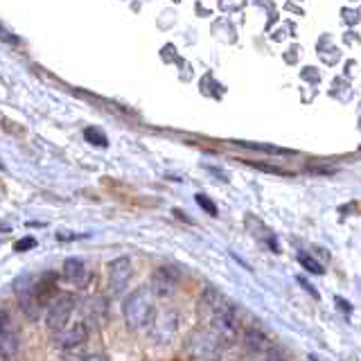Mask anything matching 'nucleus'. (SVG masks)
Listing matches in <instances>:
<instances>
[{
  "label": "nucleus",
  "mask_w": 361,
  "mask_h": 361,
  "mask_svg": "<svg viewBox=\"0 0 361 361\" xmlns=\"http://www.w3.org/2000/svg\"><path fill=\"white\" fill-rule=\"evenodd\" d=\"M262 361H285V357H282L280 353H276V350H271V353H267L262 357Z\"/></svg>",
  "instance_id": "5701e85b"
},
{
  "label": "nucleus",
  "mask_w": 361,
  "mask_h": 361,
  "mask_svg": "<svg viewBox=\"0 0 361 361\" xmlns=\"http://www.w3.org/2000/svg\"><path fill=\"white\" fill-rule=\"evenodd\" d=\"M237 145L248 147V149L264 152V154H280V156H287V154H291L289 149H280V147H274V145H255V142H237Z\"/></svg>",
  "instance_id": "f3484780"
},
{
  "label": "nucleus",
  "mask_w": 361,
  "mask_h": 361,
  "mask_svg": "<svg viewBox=\"0 0 361 361\" xmlns=\"http://www.w3.org/2000/svg\"><path fill=\"white\" fill-rule=\"evenodd\" d=\"M197 199V206L201 208V210H206L208 214H210V217H217V206H214V201L210 199V197H206V195H201V192H199V195L195 197Z\"/></svg>",
  "instance_id": "a211bd4d"
},
{
  "label": "nucleus",
  "mask_w": 361,
  "mask_h": 361,
  "mask_svg": "<svg viewBox=\"0 0 361 361\" xmlns=\"http://www.w3.org/2000/svg\"><path fill=\"white\" fill-rule=\"evenodd\" d=\"M178 285H180V271L176 267H158L152 274L149 291H152V296L169 298L176 293Z\"/></svg>",
  "instance_id": "0eeeda50"
},
{
  "label": "nucleus",
  "mask_w": 361,
  "mask_h": 361,
  "mask_svg": "<svg viewBox=\"0 0 361 361\" xmlns=\"http://www.w3.org/2000/svg\"><path fill=\"white\" fill-rule=\"evenodd\" d=\"M0 39H5L7 43H18V39H16V37H11V34H9L5 27H0Z\"/></svg>",
  "instance_id": "b1692460"
},
{
  "label": "nucleus",
  "mask_w": 361,
  "mask_h": 361,
  "mask_svg": "<svg viewBox=\"0 0 361 361\" xmlns=\"http://www.w3.org/2000/svg\"><path fill=\"white\" fill-rule=\"evenodd\" d=\"M88 336H90L88 327L84 323H75V325H66L59 332H52V343L61 350H71V348L86 343Z\"/></svg>",
  "instance_id": "9d476101"
},
{
  "label": "nucleus",
  "mask_w": 361,
  "mask_h": 361,
  "mask_svg": "<svg viewBox=\"0 0 361 361\" xmlns=\"http://www.w3.org/2000/svg\"><path fill=\"white\" fill-rule=\"evenodd\" d=\"M348 16V23H350V25H357V23H359V18H357V11H345L343 9V18Z\"/></svg>",
  "instance_id": "393cba45"
},
{
  "label": "nucleus",
  "mask_w": 361,
  "mask_h": 361,
  "mask_svg": "<svg viewBox=\"0 0 361 361\" xmlns=\"http://www.w3.org/2000/svg\"><path fill=\"white\" fill-rule=\"evenodd\" d=\"M174 214H176V217H178V219H185L188 224H192V219H190V217H185V212H183V210H178V208H174Z\"/></svg>",
  "instance_id": "bb28decb"
},
{
  "label": "nucleus",
  "mask_w": 361,
  "mask_h": 361,
  "mask_svg": "<svg viewBox=\"0 0 361 361\" xmlns=\"http://www.w3.org/2000/svg\"><path fill=\"white\" fill-rule=\"evenodd\" d=\"M84 312H86V321L93 316V321H104V314H106V298L102 296H95V298H88L86 305H84ZM82 321V323H86Z\"/></svg>",
  "instance_id": "4468645a"
},
{
  "label": "nucleus",
  "mask_w": 361,
  "mask_h": 361,
  "mask_svg": "<svg viewBox=\"0 0 361 361\" xmlns=\"http://www.w3.org/2000/svg\"><path fill=\"white\" fill-rule=\"evenodd\" d=\"M176 332H178V314L174 310H165L161 316H154V321L149 325L152 341H156L158 345H167L172 343Z\"/></svg>",
  "instance_id": "1a4fd4ad"
},
{
  "label": "nucleus",
  "mask_w": 361,
  "mask_h": 361,
  "mask_svg": "<svg viewBox=\"0 0 361 361\" xmlns=\"http://www.w3.org/2000/svg\"><path fill=\"white\" fill-rule=\"evenodd\" d=\"M122 316H124V325L129 327L131 332L147 330L152 325L154 316H156V305L149 287H138L133 289L122 302Z\"/></svg>",
  "instance_id": "f03ea898"
},
{
  "label": "nucleus",
  "mask_w": 361,
  "mask_h": 361,
  "mask_svg": "<svg viewBox=\"0 0 361 361\" xmlns=\"http://www.w3.org/2000/svg\"><path fill=\"white\" fill-rule=\"evenodd\" d=\"M106 276H109V291L111 296H122L124 291L129 289V282L133 276V264L129 257H116L111 259L106 267Z\"/></svg>",
  "instance_id": "39448f33"
},
{
  "label": "nucleus",
  "mask_w": 361,
  "mask_h": 361,
  "mask_svg": "<svg viewBox=\"0 0 361 361\" xmlns=\"http://www.w3.org/2000/svg\"><path fill=\"white\" fill-rule=\"evenodd\" d=\"M61 276L66 282H71L75 287H82L86 278H88V267L82 257H68L63 262V269H61Z\"/></svg>",
  "instance_id": "ddd939ff"
},
{
  "label": "nucleus",
  "mask_w": 361,
  "mask_h": 361,
  "mask_svg": "<svg viewBox=\"0 0 361 361\" xmlns=\"http://www.w3.org/2000/svg\"><path fill=\"white\" fill-rule=\"evenodd\" d=\"M77 307V296L75 293H59L50 300V305L45 307V325L52 332H59L71 323V316Z\"/></svg>",
  "instance_id": "20e7f679"
},
{
  "label": "nucleus",
  "mask_w": 361,
  "mask_h": 361,
  "mask_svg": "<svg viewBox=\"0 0 361 361\" xmlns=\"http://www.w3.org/2000/svg\"><path fill=\"white\" fill-rule=\"evenodd\" d=\"M219 341L210 334V330H192L183 343V353L190 361H217L221 357Z\"/></svg>",
  "instance_id": "7ed1b4c3"
},
{
  "label": "nucleus",
  "mask_w": 361,
  "mask_h": 361,
  "mask_svg": "<svg viewBox=\"0 0 361 361\" xmlns=\"http://www.w3.org/2000/svg\"><path fill=\"white\" fill-rule=\"evenodd\" d=\"M54 296H56V274L45 271L39 278H34V298H37L41 312L48 307Z\"/></svg>",
  "instance_id": "f8f14e48"
},
{
  "label": "nucleus",
  "mask_w": 361,
  "mask_h": 361,
  "mask_svg": "<svg viewBox=\"0 0 361 361\" xmlns=\"http://www.w3.org/2000/svg\"><path fill=\"white\" fill-rule=\"evenodd\" d=\"M199 312L208 314L210 334L217 338L219 345H233L240 334V319H237V305L226 300L217 289L208 287L199 298Z\"/></svg>",
  "instance_id": "f257e3e1"
},
{
  "label": "nucleus",
  "mask_w": 361,
  "mask_h": 361,
  "mask_svg": "<svg viewBox=\"0 0 361 361\" xmlns=\"http://www.w3.org/2000/svg\"><path fill=\"white\" fill-rule=\"evenodd\" d=\"M334 300H336V305H338V310H341V312H345V314H350V312H353V305H350L348 300H343L341 296H336Z\"/></svg>",
  "instance_id": "4be33fe9"
},
{
  "label": "nucleus",
  "mask_w": 361,
  "mask_h": 361,
  "mask_svg": "<svg viewBox=\"0 0 361 361\" xmlns=\"http://www.w3.org/2000/svg\"><path fill=\"white\" fill-rule=\"evenodd\" d=\"M242 343H244V350L251 357H264L267 353L274 350V341L269 338V334L257 330V327H248V330H244Z\"/></svg>",
  "instance_id": "9b49d317"
},
{
  "label": "nucleus",
  "mask_w": 361,
  "mask_h": 361,
  "mask_svg": "<svg viewBox=\"0 0 361 361\" xmlns=\"http://www.w3.org/2000/svg\"><path fill=\"white\" fill-rule=\"evenodd\" d=\"M298 262L310 271V274H316V276H323V267L321 262H316V259L307 253H298Z\"/></svg>",
  "instance_id": "dca6fc26"
},
{
  "label": "nucleus",
  "mask_w": 361,
  "mask_h": 361,
  "mask_svg": "<svg viewBox=\"0 0 361 361\" xmlns=\"http://www.w3.org/2000/svg\"><path fill=\"white\" fill-rule=\"evenodd\" d=\"M82 361H109L104 355H88V357H84Z\"/></svg>",
  "instance_id": "a878e982"
},
{
  "label": "nucleus",
  "mask_w": 361,
  "mask_h": 361,
  "mask_svg": "<svg viewBox=\"0 0 361 361\" xmlns=\"http://www.w3.org/2000/svg\"><path fill=\"white\" fill-rule=\"evenodd\" d=\"M14 293H16L20 312L25 314L30 321H37L39 316H41V310H39V305H37V298H34V278L30 274H23L20 278H16Z\"/></svg>",
  "instance_id": "6e6552de"
},
{
  "label": "nucleus",
  "mask_w": 361,
  "mask_h": 361,
  "mask_svg": "<svg viewBox=\"0 0 361 361\" xmlns=\"http://www.w3.org/2000/svg\"><path fill=\"white\" fill-rule=\"evenodd\" d=\"M20 348V336L11 316L0 310V361H14Z\"/></svg>",
  "instance_id": "423d86ee"
},
{
  "label": "nucleus",
  "mask_w": 361,
  "mask_h": 361,
  "mask_svg": "<svg viewBox=\"0 0 361 361\" xmlns=\"http://www.w3.org/2000/svg\"><path fill=\"white\" fill-rule=\"evenodd\" d=\"M37 246V240H34V237H25V240H20V242H16V251L18 253H23V251H30V248H34Z\"/></svg>",
  "instance_id": "aec40b11"
},
{
  "label": "nucleus",
  "mask_w": 361,
  "mask_h": 361,
  "mask_svg": "<svg viewBox=\"0 0 361 361\" xmlns=\"http://www.w3.org/2000/svg\"><path fill=\"white\" fill-rule=\"evenodd\" d=\"M248 163V161H246ZM253 165L255 169H262V172H269V174H278V176H291V172H287V169L282 167H276V165H259V163H248Z\"/></svg>",
  "instance_id": "6ab92c4d"
},
{
  "label": "nucleus",
  "mask_w": 361,
  "mask_h": 361,
  "mask_svg": "<svg viewBox=\"0 0 361 361\" xmlns=\"http://www.w3.org/2000/svg\"><path fill=\"white\" fill-rule=\"evenodd\" d=\"M298 282H300V285L305 287V291H310V293H312V298H316V300H319V298H321V296H319V291H316V289H314V285H310V282H307V280H305L302 276H298Z\"/></svg>",
  "instance_id": "412c9836"
},
{
  "label": "nucleus",
  "mask_w": 361,
  "mask_h": 361,
  "mask_svg": "<svg viewBox=\"0 0 361 361\" xmlns=\"http://www.w3.org/2000/svg\"><path fill=\"white\" fill-rule=\"evenodd\" d=\"M84 138L90 142V145H95V147H109V138H106V133L102 131V129H97V127H88V129H84Z\"/></svg>",
  "instance_id": "2eb2a0df"
}]
</instances>
